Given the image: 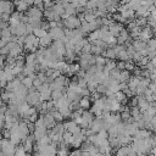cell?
<instances>
[{
	"instance_id": "cell-32",
	"label": "cell",
	"mask_w": 156,
	"mask_h": 156,
	"mask_svg": "<svg viewBox=\"0 0 156 156\" xmlns=\"http://www.w3.org/2000/svg\"><path fill=\"white\" fill-rule=\"evenodd\" d=\"M107 89H109V87H106L104 83H99L98 87H96V92H99L100 94H106Z\"/></svg>"
},
{
	"instance_id": "cell-39",
	"label": "cell",
	"mask_w": 156,
	"mask_h": 156,
	"mask_svg": "<svg viewBox=\"0 0 156 156\" xmlns=\"http://www.w3.org/2000/svg\"><path fill=\"white\" fill-rule=\"evenodd\" d=\"M70 109H71L72 111H76V110H78V109H81L80 101H72V103L70 104Z\"/></svg>"
},
{
	"instance_id": "cell-41",
	"label": "cell",
	"mask_w": 156,
	"mask_h": 156,
	"mask_svg": "<svg viewBox=\"0 0 156 156\" xmlns=\"http://www.w3.org/2000/svg\"><path fill=\"white\" fill-rule=\"evenodd\" d=\"M134 64H135V62H134L133 60H132V61H130V60H129V61H126V70H128V71H133V70L135 68Z\"/></svg>"
},
{
	"instance_id": "cell-35",
	"label": "cell",
	"mask_w": 156,
	"mask_h": 156,
	"mask_svg": "<svg viewBox=\"0 0 156 156\" xmlns=\"http://www.w3.org/2000/svg\"><path fill=\"white\" fill-rule=\"evenodd\" d=\"M11 37H12V33H11L10 27L2 29V38H11Z\"/></svg>"
},
{
	"instance_id": "cell-34",
	"label": "cell",
	"mask_w": 156,
	"mask_h": 156,
	"mask_svg": "<svg viewBox=\"0 0 156 156\" xmlns=\"http://www.w3.org/2000/svg\"><path fill=\"white\" fill-rule=\"evenodd\" d=\"M150 83H151V80H150V78H146V77H143V76L140 77V82H139V84H140V86H143V87L148 88Z\"/></svg>"
},
{
	"instance_id": "cell-4",
	"label": "cell",
	"mask_w": 156,
	"mask_h": 156,
	"mask_svg": "<svg viewBox=\"0 0 156 156\" xmlns=\"http://www.w3.org/2000/svg\"><path fill=\"white\" fill-rule=\"evenodd\" d=\"M51 45L56 50V52H57L58 56H60V58H62L66 55V44L64 43V40H54V43Z\"/></svg>"
},
{
	"instance_id": "cell-21",
	"label": "cell",
	"mask_w": 156,
	"mask_h": 156,
	"mask_svg": "<svg viewBox=\"0 0 156 156\" xmlns=\"http://www.w3.org/2000/svg\"><path fill=\"white\" fill-rule=\"evenodd\" d=\"M130 71L128 70H122L121 71V74H120V82H124V83H128V81L130 80Z\"/></svg>"
},
{
	"instance_id": "cell-29",
	"label": "cell",
	"mask_w": 156,
	"mask_h": 156,
	"mask_svg": "<svg viewBox=\"0 0 156 156\" xmlns=\"http://www.w3.org/2000/svg\"><path fill=\"white\" fill-rule=\"evenodd\" d=\"M120 74H121V70L117 68V67L110 71V77L115 78V80H118V81H120Z\"/></svg>"
},
{
	"instance_id": "cell-33",
	"label": "cell",
	"mask_w": 156,
	"mask_h": 156,
	"mask_svg": "<svg viewBox=\"0 0 156 156\" xmlns=\"http://www.w3.org/2000/svg\"><path fill=\"white\" fill-rule=\"evenodd\" d=\"M96 65L105 66L106 65V57L103 56V55H96Z\"/></svg>"
},
{
	"instance_id": "cell-7",
	"label": "cell",
	"mask_w": 156,
	"mask_h": 156,
	"mask_svg": "<svg viewBox=\"0 0 156 156\" xmlns=\"http://www.w3.org/2000/svg\"><path fill=\"white\" fill-rule=\"evenodd\" d=\"M104 127V120L101 118V117H95L94 121L90 123L89 128H92L95 133H99Z\"/></svg>"
},
{
	"instance_id": "cell-6",
	"label": "cell",
	"mask_w": 156,
	"mask_h": 156,
	"mask_svg": "<svg viewBox=\"0 0 156 156\" xmlns=\"http://www.w3.org/2000/svg\"><path fill=\"white\" fill-rule=\"evenodd\" d=\"M43 117H44V123H45V126H46L48 129H52V128L56 126L57 121L55 120V117H54V115H52L51 112L45 113Z\"/></svg>"
},
{
	"instance_id": "cell-55",
	"label": "cell",
	"mask_w": 156,
	"mask_h": 156,
	"mask_svg": "<svg viewBox=\"0 0 156 156\" xmlns=\"http://www.w3.org/2000/svg\"><path fill=\"white\" fill-rule=\"evenodd\" d=\"M106 2H107V3H110V2H112V0H106Z\"/></svg>"
},
{
	"instance_id": "cell-12",
	"label": "cell",
	"mask_w": 156,
	"mask_h": 156,
	"mask_svg": "<svg viewBox=\"0 0 156 156\" xmlns=\"http://www.w3.org/2000/svg\"><path fill=\"white\" fill-rule=\"evenodd\" d=\"M23 50H25V48L22 46V45H20L18 43H16V45L10 50V52H9V55H11V56H18V55H22L23 54Z\"/></svg>"
},
{
	"instance_id": "cell-8",
	"label": "cell",
	"mask_w": 156,
	"mask_h": 156,
	"mask_svg": "<svg viewBox=\"0 0 156 156\" xmlns=\"http://www.w3.org/2000/svg\"><path fill=\"white\" fill-rule=\"evenodd\" d=\"M25 14H27L29 17H38V18H42L43 16H44V12L42 11V9H39L38 6H33V8H31L27 12H25Z\"/></svg>"
},
{
	"instance_id": "cell-42",
	"label": "cell",
	"mask_w": 156,
	"mask_h": 156,
	"mask_svg": "<svg viewBox=\"0 0 156 156\" xmlns=\"http://www.w3.org/2000/svg\"><path fill=\"white\" fill-rule=\"evenodd\" d=\"M145 90H146V88L139 84L138 87H136V95H144V93H145Z\"/></svg>"
},
{
	"instance_id": "cell-25",
	"label": "cell",
	"mask_w": 156,
	"mask_h": 156,
	"mask_svg": "<svg viewBox=\"0 0 156 156\" xmlns=\"http://www.w3.org/2000/svg\"><path fill=\"white\" fill-rule=\"evenodd\" d=\"M28 6H29V5H28L26 2H21V3H20V4L16 6V10L20 11V12H23V14H25V12L28 11Z\"/></svg>"
},
{
	"instance_id": "cell-31",
	"label": "cell",
	"mask_w": 156,
	"mask_h": 156,
	"mask_svg": "<svg viewBox=\"0 0 156 156\" xmlns=\"http://www.w3.org/2000/svg\"><path fill=\"white\" fill-rule=\"evenodd\" d=\"M136 23L142 27L148 26V17H136Z\"/></svg>"
},
{
	"instance_id": "cell-45",
	"label": "cell",
	"mask_w": 156,
	"mask_h": 156,
	"mask_svg": "<svg viewBox=\"0 0 156 156\" xmlns=\"http://www.w3.org/2000/svg\"><path fill=\"white\" fill-rule=\"evenodd\" d=\"M10 18H11V14H8V12H3V14H2V21L9 22Z\"/></svg>"
},
{
	"instance_id": "cell-13",
	"label": "cell",
	"mask_w": 156,
	"mask_h": 156,
	"mask_svg": "<svg viewBox=\"0 0 156 156\" xmlns=\"http://www.w3.org/2000/svg\"><path fill=\"white\" fill-rule=\"evenodd\" d=\"M115 99H116L117 101L122 103V104H126V103H127V99H128V96L126 95V93H124L123 90H120V92L115 93Z\"/></svg>"
},
{
	"instance_id": "cell-16",
	"label": "cell",
	"mask_w": 156,
	"mask_h": 156,
	"mask_svg": "<svg viewBox=\"0 0 156 156\" xmlns=\"http://www.w3.org/2000/svg\"><path fill=\"white\" fill-rule=\"evenodd\" d=\"M80 104H81V107L84 109V110H88L92 105V100H90V96H82L81 100H80Z\"/></svg>"
},
{
	"instance_id": "cell-30",
	"label": "cell",
	"mask_w": 156,
	"mask_h": 156,
	"mask_svg": "<svg viewBox=\"0 0 156 156\" xmlns=\"http://www.w3.org/2000/svg\"><path fill=\"white\" fill-rule=\"evenodd\" d=\"M103 50H105V49L100 48L99 45H96V44H92V54H94V55H101Z\"/></svg>"
},
{
	"instance_id": "cell-1",
	"label": "cell",
	"mask_w": 156,
	"mask_h": 156,
	"mask_svg": "<svg viewBox=\"0 0 156 156\" xmlns=\"http://www.w3.org/2000/svg\"><path fill=\"white\" fill-rule=\"evenodd\" d=\"M64 23H65V27L66 28H70V29H74V28H80L82 26V21L81 18L78 17V15H71L66 20H62Z\"/></svg>"
},
{
	"instance_id": "cell-40",
	"label": "cell",
	"mask_w": 156,
	"mask_h": 156,
	"mask_svg": "<svg viewBox=\"0 0 156 156\" xmlns=\"http://www.w3.org/2000/svg\"><path fill=\"white\" fill-rule=\"evenodd\" d=\"M129 106H138V95H134L130 98V101H129Z\"/></svg>"
},
{
	"instance_id": "cell-11",
	"label": "cell",
	"mask_w": 156,
	"mask_h": 156,
	"mask_svg": "<svg viewBox=\"0 0 156 156\" xmlns=\"http://www.w3.org/2000/svg\"><path fill=\"white\" fill-rule=\"evenodd\" d=\"M149 16H150V11L148 6L140 5L135 10V17H149Z\"/></svg>"
},
{
	"instance_id": "cell-44",
	"label": "cell",
	"mask_w": 156,
	"mask_h": 156,
	"mask_svg": "<svg viewBox=\"0 0 156 156\" xmlns=\"http://www.w3.org/2000/svg\"><path fill=\"white\" fill-rule=\"evenodd\" d=\"M82 52H92V43H90V42H89V43H87V44L83 46Z\"/></svg>"
},
{
	"instance_id": "cell-10",
	"label": "cell",
	"mask_w": 156,
	"mask_h": 156,
	"mask_svg": "<svg viewBox=\"0 0 156 156\" xmlns=\"http://www.w3.org/2000/svg\"><path fill=\"white\" fill-rule=\"evenodd\" d=\"M122 28H123V25H122L121 22H117V23L115 22V23H112L111 26H109V29H110V32H111V34H112L113 37H118Z\"/></svg>"
},
{
	"instance_id": "cell-14",
	"label": "cell",
	"mask_w": 156,
	"mask_h": 156,
	"mask_svg": "<svg viewBox=\"0 0 156 156\" xmlns=\"http://www.w3.org/2000/svg\"><path fill=\"white\" fill-rule=\"evenodd\" d=\"M88 39H89V42H90V43L98 40V39H101V31H100V28H99V29H96V31H93L92 33H89Z\"/></svg>"
},
{
	"instance_id": "cell-28",
	"label": "cell",
	"mask_w": 156,
	"mask_h": 156,
	"mask_svg": "<svg viewBox=\"0 0 156 156\" xmlns=\"http://www.w3.org/2000/svg\"><path fill=\"white\" fill-rule=\"evenodd\" d=\"M26 155H27V151H26L25 146L18 144L16 146V154H15V156H26Z\"/></svg>"
},
{
	"instance_id": "cell-49",
	"label": "cell",
	"mask_w": 156,
	"mask_h": 156,
	"mask_svg": "<svg viewBox=\"0 0 156 156\" xmlns=\"http://www.w3.org/2000/svg\"><path fill=\"white\" fill-rule=\"evenodd\" d=\"M9 52H10V50H9V48H8V46H3V48H0V54H2V55H9Z\"/></svg>"
},
{
	"instance_id": "cell-23",
	"label": "cell",
	"mask_w": 156,
	"mask_h": 156,
	"mask_svg": "<svg viewBox=\"0 0 156 156\" xmlns=\"http://www.w3.org/2000/svg\"><path fill=\"white\" fill-rule=\"evenodd\" d=\"M33 34H34L35 37H38V38H42V37H44V35L49 34V32H48L46 29L42 28V27H35V28H34V31H33Z\"/></svg>"
},
{
	"instance_id": "cell-43",
	"label": "cell",
	"mask_w": 156,
	"mask_h": 156,
	"mask_svg": "<svg viewBox=\"0 0 156 156\" xmlns=\"http://www.w3.org/2000/svg\"><path fill=\"white\" fill-rule=\"evenodd\" d=\"M70 151H68V148H58L57 150V155H68Z\"/></svg>"
},
{
	"instance_id": "cell-53",
	"label": "cell",
	"mask_w": 156,
	"mask_h": 156,
	"mask_svg": "<svg viewBox=\"0 0 156 156\" xmlns=\"http://www.w3.org/2000/svg\"><path fill=\"white\" fill-rule=\"evenodd\" d=\"M23 2H26L29 6H31V5H34V0H23Z\"/></svg>"
},
{
	"instance_id": "cell-15",
	"label": "cell",
	"mask_w": 156,
	"mask_h": 156,
	"mask_svg": "<svg viewBox=\"0 0 156 156\" xmlns=\"http://www.w3.org/2000/svg\"><path fill=\"white\" fill-rule=\"evenodd\" d=\"M52 42H54V40H52L51 35H50V34H46V35H44V37H42V38H40V46L48 48V46H50V45H51V43H52Z\"/></svg>"
},
{
	"instance_id": "cell-17",
	"label": "cell",
	"mask_w": 156,
	"mask_h": 156,
	"mask_svg": "<svg viewBox=\"0 0 156 156\" xmlns=\"http://www.w3.org/2000/svg\"><path fill=\"white\" fill-rule=\"evenodd\" d=\"M82 67H81V65H80V62H72V64H70V72H68V76H74V74H77L78 72H80V70H81Z\"/></svg>"
},
{
	"instance_id": "cell-48",
	"label": "cell",
	"mask_w": 156,
	"mask_h": 156,
	"mask_svg": "<svg viewBox=\"0 0 156 156\" xmlns=\"http://www.w3.org/2000/svg\"><path fill=\"white\" fill-rule=\"evenodd\" d=\"M28 118H29V121H31V122H33V123H35V122H37V120L39 118V117H38V112H35V113H33V115H31V116L28 117Z\"/></svg>"
},
{
	"instance_id": "cell-26",
	"label": "cell",
	"mask_w": 156,
	"mask_h": 156,
	"mask_svg": "<svg viewBox=\"0 0 156 156\" xmlns=\"http://www.w3.org/2000/svg\"><path fill=\"white\" fill-rule=\"evenodd\" d=\"M65 95V93L62 92V90H60V89H57V90H52V93H51V99L52 100H58L60 98H62Z\"/></svg>"
},
{
	"instance_id": "cell-37",
	"label": "cell",
	"mask_w": 156,
	"mask_h": 156,
	"mask_svg": "<svg viewBox=\"0 0 156 156\" xmlns=\"http://www.w3.org/2000/svg\"><path fill=\"white\" fill-rule=\"evenodd\" d=\"M142 57H143V55H142L139 51H135V52L133 54V56H132V60H133L134 62L138 64V62L142 60Z\"/></svg>"
},
{
	"instance_id": "cell-27",
	"label": "cell",
	"mask_w": 156,
	"mask_h": 156,
	"mask_svg": "<svg viewBox=\"0 0 156 156\" xmlns=\"http://www.w3.org/2000/svg\"><path fill=\"white\" fill-rule=\"evenodd\" d=\"M105 67L111 71V70H113V68L117 67V62L113 60V58H107L106 57V65H105Z\"/></svg>"
},
{
	"instance_id": "cell-47",
	"label": "cell",
	"mask_w": 156,
	"mask_h": 156,
	"mask_svg": "<svg viewBox=\"0 0 156 156\" xmlns=\"http://www.w3.org/2000/svg\"><path fill=\"white\" fill-rule=\"evenodd\" d=\"M117 68H120L121 71H122V70H126V61L120 60L118 62H117Z\"/></svg>"
},
{
	"instance_id": "cell-36",
	"label": "cell",
	"mask_w": 156,
	"mask_h": 156,
	"mask_svg": "<svg viewBox=\"0 0 156 156\" xmlns=\"http://www.w3.org/2000/svg\"><path fill=\"white\" fill-rule=\"evenodd\" d=\"M148 48H149V50H156V37L151 38L148 42Z\"/></svg>"
},
{
	"instance_id": "cell-38",
	"label": "cell",
	"mask_w": 156,
	"mask_h": 156,
	"mask_svg": "<svg viewBox=\"0 0 156 156\" xmlns=\"http://www.w3.org/2000/svg\"><path fill=\"white\" fill-rule=\"evenodd\" d=\"M150 60H151V58H150L149 56H143V57H142V60L138 62V65H139V66L143 68V67H144V66H145L148 62H150Z\"/></svg>"
},
{
	"instance_id": "cell-51",
	"label": "cell",
	"mask_w": 156,
	"mask_h": 156,
	"mask_svg": "<svg viewBox=\"0 0 156 156\" xmlns=\"http://www.w3.org/2000/svg\"><path fill=\"white\" fill-rule=\"evenodd\" d=\"M133 73H134L135 76H142V68H139V67H135V68L133 70Z\"/></svg>"
},
{
	"instance_id": "cell-50",
	"label": "cell",
	"mask_w": 156,
	"mask_h": 156,
	"mask_svg": "<svg viewBox=\"0 0 156 156\" xmlns=\"http://www.w3.org/2000/svg\"><path fill=\"white\" fill-rule=\"evenodd\" d=\"M139 52L143 55V56H148L149 55V49L148 48H144V49H140L139 50Z\"/></svg>"
},
{
	"instance_id": "cell-3",
	"label": "cell",
	"mask_w": 156,
	"mask_h": 156,
	"mask_svg": "<svg viewBox=\"0 0 156 156\" xmlns=\"http://www.w3.org/2000/svg\"><path fill=\"white\" fill-rule=\"evenodd\" d=\"M49 34L51 35L52 40H62L65 38V28H60V27H55V28H50L49 29Z\"/></svg>"
},
{
	"instance_id": "cell-2",
	"label": "cell",
	"mask_w": 156,
	"mask_h": 156,
	"mask_svg": "<svg viewBox=\"0 0 156 156\" xmlns=\"http://www.w3.org/2000/svg\"><path fill=\"white\" fill-rule=\"evenodd\" d=\"M26 101L31 105V106H37L39 103H42L40 100V92H29L28 95L26 96Z\"/></svg>"
},
{
	"instance_id": "cell-19",
	"label": "cell",
	"mask_w": 156,
	"mask_h": 156,
	"mask_svg": "<svg viewBox=\"0 0 156 156\" xmlns=\"http://www.w3.org/2000/svg\"><path fill=\"white\" fill-rule=\"evenodd\" d=\"M64 126H65V129H66V130H70L71 133H73L74 129H76L78 126H80V124H78L76 121L72 120V121H67V122H65Z\"/></svg>"
},
{
	"instance_id": "cell-22",
	"label": "cell",
	"mask_w": 156,
	"mask_h": 156,
	"mask_svg": "<svg viewBox=\"0 0 156 156\" xmlns=\"http://www.w3.org/2000/svg\"><path fill=\"white\" fill-rule=\"evenodd\" d=\"M51 93H52L51 89H46V90L40 92V100L42 101H49V100H51Z\"/></svg>"
},
{
	"instance_id": "cell-18",
	"label": "cell",
	"mask_w": 156,
	"mask_h": 156,
	"mask_svg": "<svg viewBox=\"0 0 156 156\" xmlns=\"http://www.w3.org/2000/svg\"><path fill=\"white\" fill-rule=\"evenodd\" d=\"M82 117H83V120H84V121H87V122L92 123V122L94 121V118H95V115H94L92 111L84 110V111H83V113H82Z\"/></svg>"
},
{
	"instance_id": "cell-54",
	"label": "cell",
	"mask_w": 156,
	"mask_h": 156,
	"mask_svg": "<svg viewBox=\"0 0 156 156\" xmlns=\"http://www.w3.org/2000/svg\"><path fill=\"white\" fill-rule=\"evenodd\" d=\"M150 16H152V17H155V18H156V9H155L152 12H150Z\"/></svg>"
},
{
	"instance_id": "cell-9",
	"label": "cell",
	"mask_w": 156,
	"mask_h": 156,
	"mask_svg": "<svg viewBox=\"0 0 156 156\" xmlns=\"http://www.w3.org/2000/svg\"><path fill=\"white\" fill-rule=\"evenodd\" d=\"M134 138H142V139H145V138H149V136H152V130L151 129H148V128H143V129H138L134 135Z\"/></svg>"
},
{
	"instance_id": "cell-20",
	"label": "cell",
	"mask_w": 156,
	"mask_h": 156,
	"mask_svg": "<svg viewBox=\"0 0 156 156\" xmlns=\"http://www.w3.org/2000/svg\"><path fill=\"white\" fill-rule=\"evenodd\" d=\"M52 9H54V11H55L56 14H58L60 16H62V15L66 12L65 6H64V4H62V3H55V4H54V6H52Z\"/></svg>"
},
{
	"instance_id": "cell-24",
	"label": "cell",
	"mask_w": 156,
	"mask_h": 156,
	"mask_svg": "<svg viewBox=\"0 0 156 156\" xmlns=\"http://www.w3.org/2000/svg\"><path fill=\"white\" fill-rule=\"evenodd\" d=\"M117 58H120V60H123V61H129L132 57H130V55L128 54L127 49H123V50H121V51L118 52V55H117Z\"/></svg>"
},
{
	"instance_id": "cell-52",
	"label": "cell",
	"mask_w": 156,
	"mask_h": 156,
	"mask_svg": "<svg viewBox=\"0 0 156 156\" xmlns=\"http://www.w3.org/2000/svg\"><path fill=\"white\" fill-rule=\"evenodd\" d=\"M49 23H50V28L57 27V21H49Z\"/></svg>"
},
{
	"instance_id": "cell-5",
	"label": "cell",
	"mask_w": 156,
	"mask_h": 156,
	"mask_svg": "<svg viewBox=\"0 0 156 156\" xmlns=\"http://www.w3.org/2000/svg\"><path fill=\"white\" fill-rule=\"evenodd\" d=\"M15 3L10 2V0H2L0 2V12H8V14H12L14 9H15Z\"/></svg>"
},
{
	"instance_id": "cell-46",
	"label": "cell",
	"mask_w": 156,
	"mask_h": 156,
	"mask_svg": "<svg viewBox=\"0 0 156 156\" xmlns=\"http://www.w3.org/2000/svg\"><path fill=\"white\" fill-rule=\"evenodd\" d=\"M154 3H155V0H143V2H142V5L150 8L151 5H154Z\"/></svg>"
}]
</instances>
